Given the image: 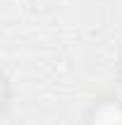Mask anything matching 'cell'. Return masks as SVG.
Wrapping results in <instances>:
<instances>
[{
    "label": "cell",
    "instance_id": "obj_1",
    "mask_svg": "<svg viewBox=\"0 0 122 125\" xmlns=\"http://www.w3.org/2000/svg\"><path fill=\"white\" fill-rule=\"evenodd\" d=\"M96 125H122V108L115 104H105L96 111Z\"/></svg>",
    "mask_w": 122,
    "mask_h": 125
}]
</instances>
